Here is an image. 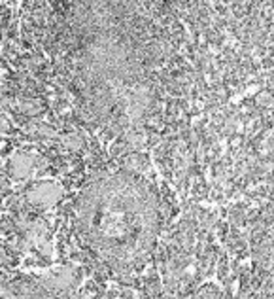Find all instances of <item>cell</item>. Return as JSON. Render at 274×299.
<instances>
[{
	"instance_id": "1",
	"label": "cell",
	"mask_w": 274,
	"mask_h": 299,
	"mask_svg": "<svg viewBox=\"0 0 274 299\" xmlns=\"http://www.w3.org/2000/svg\"><path fill=\"white\" fill-rule=\"evenodd\" d=\"M27 199L38 205H51L60 199V189L55 184H38L28 192Z\"/></svg>"
},
{
	"instance_id": "2",
	"label": "cell",
	"mask_w": 274,
	"mask_h": 299,
	"mask_svg": "<svg viewBox=\"0 0 274 299\" xmlns=\"http://www.w3.org/2000/svg\"><path fill=\"white\" fill-rule=\"evenodd\" d=\"M257 102L263 104V106H268V104L272 102V99H270V95L268 93H261V95H257Z\"/></svg>"
}]
</instances>
